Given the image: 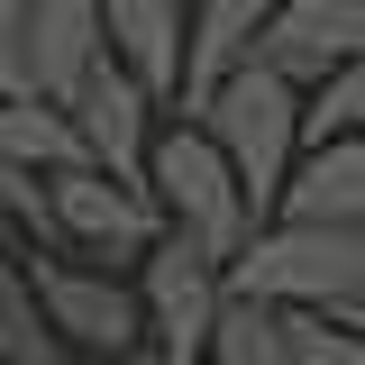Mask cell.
Listing matches in <instances>:
<instances>
[{"mask_svg": "<svg viewBox=\"0 0 365 365\" xmlns=\"http://www.w3.org/2000/svg\"><path fill=\"white\" fill-rule=\"evenodd\" d=\"M192 119L220 137V155L237 165V182H247V210H256V228H265L274 210H283V182H292V165H302V146H311V137H302V83L274 73L265 55H247Z\"/></svg>", "mask_w": 365, "mask_h": 365, "instance_id": "1", "label": "cell"}, {"mask_svg": "<svg viewBox=\"0 0 365 365\" xmlns=\"http://www.w3.org/2000/svg\"><path fill=\"white\" fill-rule=\"evenodd\" d=\"M146 192H155L165 228H174V237H192L201 256H220V265L256 237L247 182H237V165L220 155V137L201 128V119H182V128H165L155 146H146Z\"/></svg>", "mask_w": 365, "mask_h": 365, "instance_id": "2", "label": "cell"}, {"mask_svg": "<svg viewBox=\"0 0 365 365\" xmlns=\"http://www.w3.org/2000/svg\"><path fill=\"white\" fill-rule=\"evenodd\" d=\"M228 292H265V302H292V311H338V302L365 292V228L265 220L228 256Z\"/></svg>", "mask_w": 365, "mask_h": 365, "instance_id": "3", "label": "cell"}, {"mask_svg": "<svg viewBox=\"0 0 365 365\" xmlns=\"http://www.w3.org/2000/svg\"><path fill=\"white\" fill-rule=\"evenodd\" d=\"M46 201H55V256H83V265H137L155 237H165V210L146 182H119L101 165H64L46 174Z\"/></svg>", "mask_w": 365, "mask_h": 365, "instance_id": "4", "label": "cell"}, {"mask_svg": "<svg viewBox=\"0 0 365 365\" xmlns=\"http://www.w3.org/2000/svg\"><path fill=\"white\" fill-rule=\"evenodd\" d=\"M28 283H37L46 319H55V338L73 347V356H128L137 338H146V302H137V283H119L110 265H83V256H28Z\"/></svg>", "mask_w": 365, "mask_h": 365, "instance_id": "5", "label": "cell"}, {"mask_svg": "<svg viewBox=\"0 0 365 365\" xmlns=\"http://www.w3.org/2000/svg\"><path fill=\"white\" fill-rule=\"evenodd\" d=\"M137 302H146V338H155L165 356L201 365L210 356V319H220V302H228V265L165 228V237L137 256Z\"/></svg>", "mask_w": 365, "mask_h": 365, "instance_id": "6", "label": "cell"}, {"mask_svg": "<svg viewBox=\"0 0 365 365\" xmlns=\"http://www.w3.org/2000/svg\"><path fill=\"white\" fill-rule=\"evenodd\" d=\"M9 46H19V83L28 91L73 101L91 83V64L110 55V28H101V0H28Z\"/></svg>", "mask_w": 365, "mask_h": 365, "instance_id": "7", "label": "cell"}, {"mask_svg": "<svg viewBox=\"0 0 365 365\" xmlns=\"http://www.w3.org/2000/svg\"><path fill=\"white\" fill-rule=\"evenodd\" d=\"M64 110H73V128H83V146H91V165H101V174L146 182V146H155V91L137 83L119 55H101V64H91V83L73 91Z\"/></svg>", "mask_w": 365, "mask_h": 365, "instance_id": "8", "label": "cell"}, {"mask_svg": "<svg viewBox=\"0 0 365 365\" xmlns=\"http://www.w3.org/2000/svg\"><path fill=\"white\" fill-rule=\"evenodd\" d=\"M256 55L274 73H292V83L338 73L347 55H365V0H283L274 28L256 37Z\"/></svg>", "mask_w": 365, "mask_h": 365, "instance_id": "9", "label": "cell"}, {"mask_svg": "<svg viewBox=\"0 0 365 365\" xmlns=\"http://www.w3.org/2000/svg\"><path fill=\"white\" fill-rule=\"evenodd\" d=\"M110 55L128 64L155 101H182V46H192V0H101Z\"/></svg>", "mask_w": 365, "mask_h": 365, "instance_id": "10", "label": "cell"}, {"mask_svg": "<svg viewBox=\"0 0 365 365\" xmlns=\"http://www.w3.org/2000/svg\"><path fill=\"white\" fill-rule=\"evenodd\" d=\"M283 0H192V46H182V119L256 55V37L274 28Z\"/></svg>", "mask_w": 365, "mask_h": 365, "instance_id": "11", "label": "cell"}, {"mask_svg": "<svg viewBox=\"0 0 365 365\" xmlns=\"http://www.w3.org/2000/svg\"><path fill=\"white\" fill-rule=\"evenodd\" d=\"M274 220H329V228H365V128L356 137H319L302 146V165L283 182Z\"/></svg>", "mask_w": 365, "mask_h": 365, "instance_id": "12", "label": "cell"}, {"mask_svg": "<svg viewBox=\"0 0 365 365\" xmlns=\"http://www.w3.org/2000/svg\"><path fill=\"white\" fill-rule=\"evenodd\" d=\"M0 155H19V165H37V174L91 165L73 110H64V101H46V91H9V101H0Z\"/></svg>", "mask_w": 365, "mask_h": 365, "instance_id": "13", "label": "cell"}, {"mask_svg": "<svg viewBox=\"0 0 365 365\" xmlns=\"http://www.w3.org/2000/svg\"><path fill=\"white\" fill-rule=\"evenodd\" d=\"M201 365H292V311L265 302V292H228Z\"/></svg>", "mask_w": 365, "mask_h": 365, "instance_id": "14", "label": "cell"}, {"mask_svg": "<svg viewBox=\"0 0 365 365\" xmlns=\"http://www.w3.org/2000/svg\"><path fill=\"white\" fill-rule=\"evenodd\" d=\"M0 365H83L64 338H55V319H46L37 283L19 265V247H0Z\"/></svg>", "mask_w": 365, "mask_h": 365, "instance_id": "15", "label": "cell"}, {"mask_svg": "<svg viewBox=\"0 0 365 365\" xmlns=\"http://www.w3.org/2000/svg\"><path fill=\"white\" fill-rule=\"evenodd\" d=\"M365 128V55H347L338 73H319L311 83V101H302V137H356Z\"/></svg>", "mask_w": 365, "mask_h": 365, "instance_id": "16", "label": "cell"}, {"mask_svg": "<svg viewBox=\"0 0 365 365\" xmlns=\"http://www.w3.org/2000/svg\"><path fill=\"white\" fill-rule=\"evenodd\" d=\"M0 228H19V237L55 247V201H46V174H37V165H19V155H0Z\"/></svg>", "mask_w": 365, "mask_h": 365, "instance_id": "17", "label": "cell"}, {"mask_svg": "<svg viewBox=\"0 0 365 365\" xmlns=\"http://www.w3.org/2000/svg\"><path fill=\"white\" fill-rule=\"evenodd\" d=\"M110 365H182V356H165V347H155V338H137L128 356H110Z\"/></svg>", "mask_w": 365, "mask_h": 365, "instance_id": "18", "label": "cell"}, {"mask_svg": "<svg viewBox=\"0 0 365 365\" xmlns=\"http://www.w3.org/2000/svg\"><path fill=\"white\" fill-rule=\"evenodd\" d=\"M9 91H28V83H19V46L0 37V101H9Z\"/></svg>", "mask_w": 365, "mask_h": 365, "instance_id": "19", "label": "cell"}, {"mask_svg": "<svg viewBox=\"0 0 365 365\" xmlns=\"http://www.w3.org/2000/svg\"><path fill=\"white\" fill-rule=\"evenodd\" d=\"M329 319H347V329H365V292H356V302H338Z\"/></svg>", "mask_w": 365, "mask_h": 365, "instance_id": "20", "label": "cell"}, {"mask_svg": "<svg viewBox=\"0 0 365 365\" xmlns=\"http://www.w3.org/2000/svg\"><path fill=\"white\" fill-rule=\"evenodd\" d=\"M19 9H28V0H0V37H9V28H19Z\"/></svg>", "mask_w": 365, "mask_h": 365, "instance_id": "21", "label": "cell"}, {"mask_svg": "<svg viewBox=\"0 0 365 365\" xmlns=\"http://www.w3.org/2000/svg\"><path fill=\"white\" fill-rule=\"evenodd\" d=\"M9 237H19V228H0V247H9Z\"/></svg>", "mask_w": 365, "mask_h": 365, "instance_id": "22", "label": "cell"}]
</instances>
